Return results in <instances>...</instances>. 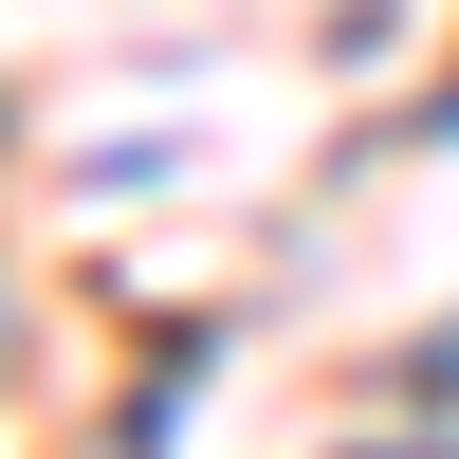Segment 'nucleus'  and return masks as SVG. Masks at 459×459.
Segmentation results:
<instances>
[{
    "instance_id": "1",
    "label": "nucleus",
    "mask_w": 459,
    "mask_h": 459,
    "mask_svg": "<svg viewBox=\"0 0 459 459\" xmlns=\"http://www.w3.org/2000/svg\"><path fill=\"white\" fill-rule=\"evenodd\" d=\"M441 147H459V92H441Z\"/></svg>"
}]
</instances>
